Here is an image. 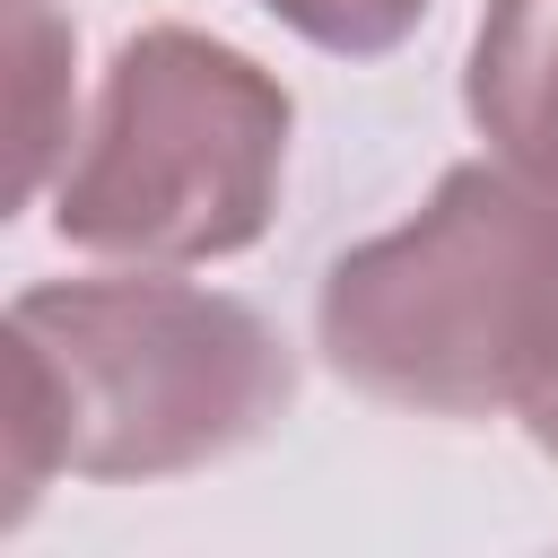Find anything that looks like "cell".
Segmentation results:
<instances>
[{"instance_id": "6", "label": "cell", "mask_w": 558, "mask_h": 558, "mask_svg": "<svg viewBox=\"0 0 558 558\" xmlns=\"http://www.w3.org/2000/svg\"><path fill=\"white\" fill-rule=\"evenodd\" d=\"M262 9L323 52H392L427 17V0H262Z\"/></svg>"}, {"instance_id": "7", "label": "cell", "mask_w": 558, "mask_h": 558, "mask_svg": "<svg viewBox=\"0 0 558 558\" xmlns=\"http://www.w3.org/2000/svg\"><path fill=\"white\" fill-rule=\"evenodd\" d=\"M523 427H532V445H541V453L558 462V366H549V375L532 384V401H523Z\"/></svg>"}, {"instance_id": "1", "label": "cell", "mask_w": 558, "mask_h": 558, "mask_svg": "<svg viewBox=\"0 0 558 558\" xmlns=\"http://www.w3.org/2000/svg\"><path fill=\"white\" fill-rule=\"evenodd\" d=\"M288 401V340L244 296L183 279H44L9 305L0 349V523H17L52 471H201L270 436Z\"/></svg>"}, {"instance_id": "2", "label": "cell", "mask_w": 558, "mask_h": 558, "mask_svg": "<svg viewBox=\"0 0 558 558\" xmlns=\"http://www.w3.org/2000/svg\"><path fill=\"white\" fill-rule=\"evenodd\" d=\"M314 331L323 357L392 410H523L558 366V192L514 166H453L410 227L323 270Z\"/></svg>"}, {"instance_id": "4", "label": "cell", "mask_w": 558, "mask_h": 558, "mask_svg": "<svg viewBox=\"0 0 558 558\" xmlns=\"http://www.w3.org/2000/svg\"><path fill=\"white\" fill-rule=\"evenodd\" d=\"M462 105L514 174L558 192V0H488Z\"/></svg>"}, {"instance_id": "5", "label": "cell", "mask_w": 558, "mask_h": 558, "mask_svg": "<svg viewBox=\"0 0 558 558\" xmlns=\"http://www.w3.org/2000/svg\"><path fill=\"white\" fill-rule=\"evenodd\" d=\"M9 201H35L44 166L70 140V113H52V96H70V26L44 0H9Z\"/></svg>"}, {"instance_id": "3", "label": "cell", "mask_w": 558, "mask_h": 558, "mask_svg": "<svg viewBox=\"0 0 558 558\" xmlns=\"http://www.w3.org/2000/svg\"><path fill=\"white\" fill-rule=\"evenodd\" d=\"M288 87L192 26H148L113 52L78 157L61 166L52 227L122 262L244 253L288 174Z\"/></svg>"}]
</instances>
